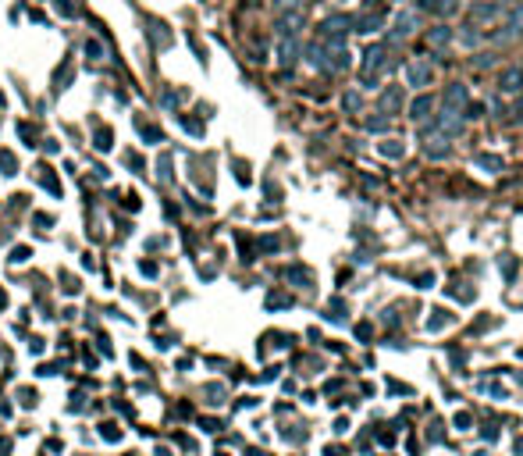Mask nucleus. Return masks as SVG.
<instances>
[{
  "label": "nucleus",
  "instance_id": "1",
  "mask_svg": "<svg viewBox=\"0 0 523 456\" xmlns=\"http://www.w3.org/2000/svg\"><path fill=\"white\" fill-rule=\"evenodd\" d=\"M416 29H420V14H416V11H399V14H395V22H392V43L413 36Z\"/></svg>",
  "mask_w": 523,
  "mask_h": 456
},
{
  "label": "nucleus",
  "instance_id": "2",
  "mask_svg": "<svg viewBox=\"0 0 523 456\" xmlns=\"http://www.w3.org/2000/svg\"><path fill=\"white\" fill-rule=\"evenodd\" d=\"M431 65H427V61H409V65H406V79H409V86H427V82H431Z\"/></svg>",
  "mask_w": 523,
  "mask_h": 456
},
{
  "label": "nucleus",
  "instance_id": "3",
  "mask_svg": "<svg viewBox=\"0 0 523 456\" xmlns=\"http://www.w3.org/2000/svg\"><path fill=\"white\" fill-rule=\"evenodd\" d=\"M498 90L502 93H520L523 90V68L516 65V68H506L498 75Z\"/></svg>",
  "mask_w": 523,
  "mask_h": 456
},
{
  "label": "nucleus",
  "instance_id": "4",
  "mask_svg": "<svg viewBox=\"0 0 523 456\" xmlns=\"http://www.w3.org/2000/svg\"><path fill=\"white\" fill-rule=\"evenodd\" d=\"M431 111H434V100H431V96H424V93L409 103V118L416 121V125H424V121H431Z\"/></svg>",
  "mask_w": 523,
  "mask_h": 456
},
{
  "label": "nucleus",
  "instance_id": "5",
  "mask_svg": "<svg viewBox=\"0 0 523 456\" xmlns=\"http://www.w3.org/2000/svg\"><path fill=\"white\" fill-rule=\"evenodd\" d=\"M459 107H467V86L463 82H452V86L445 90V111L459 114Z\"/></svg>",
  "mask_w": 523,
  "mask_h": 456
},
{
  "label": "nucleus",
  "instance_id": "6",
  "mask_svg": "<svg viewBox=\"0 0 523 456\" xmlns=\"http://www.w3.org/2000/svg\"><path fill=\"white\" fill-rule=\"evenodd\" d=\"M349 25H352V22H349L345 14H334V18H328V22H324L321 29H324V39H342Z\"/></svg>",
  "mask_w": 523,
  "mask_h": 456
},
{
  "label": "nucleus",
  "instance_id": "7",
  "mask_svg": "<svg viewBox=\"0 0 523 456\" xmlns=\"http://www.w3.org/2000/svg\"><path fill=\"white\" fill-rule=\"evenodd\" d=\"M523 32V8H513L509 11V22H506V32H502L498 39H506V43H509V39H516Z\"/></svg>",
  "mask_w": 523,
  "mask_h": 456
},
{
  "label": "nucleus",
  "instance_id": "8",
  "mask_svg": "<svg viewBox=\"0 0 523 456\" xmlns=\"http://www.w3.org/2000/svg\"><path fill=\"white\" fill-rule=\"evenodd\" d=\"M296 57H299V43H296V36H288V39H281V50H278V61L285 68H292L296 65Z\"/></svg>",
  "mask_w": 523,
  "mask_h": 456
},
{
  "label": "nucleus",
  "instance_id": "9",
  "mask_svg": "<svg viewBox=\"0 0 523 456\" xmlns=\"http://www.w3.org/2000/svg\"><path fill=\"white\" fill-rule=\"evenodd\" d=\"M399 107H403V93H399V86L385 90V93H381V111H399Z\"/></svg>",
  "mask_w": 523,
  "mask_h": 456
},
{
  "label": "nucleus",
  "instance_id": "10",
  "mask_svg": "<svg viewBox=\"0 0 523 456\" xmlns=\"http://www.w3.org/2000/svg\"><path fill=\"white\" fill-rule=\"evenodd\" d=\"M495 14H498V4H473L470 8V18H477V22H488Z\"/></svg>",
  "mask_w": 523,
  "mask_h": 456
},
{
  "label": "nucleus",
  "instance_id": "11",
  "mask_svg": "<svg viewBox=\"0 0 523 456\" xmlns=\"http://www.w3.org/2000/svg\"><path fill=\"white\" fill-rule=\"evenodd\" d=\"M431 47H445L449 39H452V32H449V25H438V29H431Z\"/></svg>",
  "mask_w": 523,
  "mask_h": 456
},
{
  "label": "nucleus",
  "instance_id": "12",
  "mask_svg": "<svg viewBox=\"0 0 523 456\" xmlns=\"http://www.w3.org/2000/svg\"><path fill=\"white\" fill-rule=\"evenodd\" d=\"M275 11H278V14H288V11L299 14V11H303V0H275Z\"/></svg>",
  "mask_w": 523,
  "mask_h": 456
},
{
  "label": "nucleus",
  "instance_id": "13",
  "mask_svg": "<svg viewBox=\"0 0 523 456\" xmlns=\"http://www.w3.org/2000/svg\"><path fill=\"white\" fill-rule=\"evenodd\" d=\"M0 168H4V175H18V164H14L11 150H0Z\"/></svg>",
  "mask_w": 523,
  "mask_h": 456
},
{
  "label": "nucleus",
  "instance_id": "14",
  "mask_svg": "<svg viewBox=\"0 0 523 456\" xmlns=\"http://www.w3.org/2000/svg\"><path fill=\"white\" fill-rule=\"evenodd\" d=\"M86 54H89L93 61H103V57H107V50H103L100 39H86Z\"/></svg>",
  "mask_w": 523,
  "mask_h": 456
},
{
  "label": "nucleus",
  "instance_id": "15",
  "mask_svg": "<svg viewBox=\"0 0 523 456\" xmlns=\"http://www.w3.org/2000/svg\"><path fill=\"white\" fill-rule=\"evenodd\" d=\"M136 129L150 139V143H160V129H153V125H146V121H136Z\"/></svg>",
  "mask_w": 523,
  "mask_h": 456
},
{
  "label": "nucleus",
  "instance_id": "16",
  "mask_svg": "<svg viewBox=\"0 0 523 456\" xmlns=\"http://www.w3.org/2000/svg\"><path fill=\"white\" fill-rule=\"evenodd\" d=\"M381 154H385V157H399V154H403L399 139H385V143H381Z\"/></svg>",
  "mask_w": 523,
  "mask_h": 456
},
{
  "label": "nucleus",
  "instance_id": "17",
  "mask_svg": "<svg viewBox=\"0 0 523 456\" xmlns=\"http://www.w3.org/2000/svg\"><path fill=\"white\" fill-rule=\"evenodd\" d=\"M342 103H345V111H349V114H356V111H360V93H345V100H342Z\"/></svg>",
  "mask_w": 523,
  "mask_h": 456
},
{
  "label": "nucleus",
  "instance_id": "18",
  "mask_svg": "<svg viewBox=\"0 0 523 456\" xmlns=\"http://www.w3.org/2000/svg\"><path fill=\"white\" fill-rule=\"evenodd\" d=\"M477 164H484V168H491V172H498V168H502V160H498V157H491V154H480V157H477Z\"/></svg>",
  "mask_w": 523,
  "mask_h": 456
},
{
  "label": "nucleus",
  "instance_id": "19",
  "mask_svg": "<svg viewBox=\"0 0 523 456\" xmlns=\"http://www.w3.org/2000/svg\"><path fill=\"white\" fill-rule=\"evenodd\" d=\"M96 150H111V132H107V129L96 132Z\"/></svg>",
  "mask_w": 523,
  "mask_h": 456
},
{
  "label": "nucleus",
  "instance_id": "20",
  "mask_svg": "<svg viewBox=\"0 0 523 456\" xmlns=\"http://www.w3.org/2000/svg\"><path fill=\"white\" fill-rule=\"evenodd\" d=\"M491 61H495V54H477L473 65H477V68H491Z\"/></svg>",
  "mask_w": 523,
  "mask_h": 456
},
{
  "label": "nucleus",
  "instance_id": "21",
  "mask_svg": "<svg viewBox=\"0 0 523 456\" xmlns=\"http://www.w3.org/2000/svg\"><path fill=\"white\" fill-rule=\"evenodd\" d=\"M477 39H480V36H477V25H470V29L463 32V43H467V47H473V43H477Z\"/></svg>",
  "mask_w": 523,
  "mask_h": 456
},
{
  "label": "nucleus",
  "instance_id": "22",
  "mask_svg": "<svg viewBox=\"0 0 523 456\" xmlns=\"http://www.w3.org/2000/svg\"><path fill=\"white\" fill-rule=\"evenodd\" d=\"M367 129H370V132H381V129H385V118H367Z\"/></svg>",
  "mask_w": 523,
  "mask_h": 456
},
{
  "label": "nucleus",
  "instance_id": "23",
  "mask_svg": "<svg viewBox=\"0 0 523 456\" xmlns=\"http://www.w3.org/2000/svg\"><path fill=\"white\" fill-rule=\"evenodd\" d=\"M18 132H22V139L29 143V147H36V143H32V139H36V132H32L29 125H18Z\"/></svg>",
  "mask_w": 523,
  "mask_h": 456
},
{
  "label": "nucleus",
  "instance_id": "24",
  "mask_svg": "<svg viewBox=\"0 0 523 456\" xmlns=\"http://www.w3.org/2000/svg\"><path fill=\"white\" fill-rule=\"evenodd\" d=\"M25 257H29V250H25V246H18V250L11 253V264H22Z\"/></svg>",
  "mask_w": 523,
  "mask_h": 456
},
{
  "label": "nucleus",
  "instance_id": "25",
  "mask_svg": "<svg viewBox=\"0 0 523 456\" xmlns=\"http://www.w3.org/2000/svg\"><path fill=\"white\" fill-rule=\"evenodd\" d=\"M491 4H502V0H491Z\"/></svg>",
  "mask_w": 523,
  "mask_h": 456
}]
</instances>
